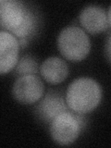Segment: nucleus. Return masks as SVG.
<instances>
[{
  "instance_id": "f257e3e1",
  "label": "nucleus",
  "mask_w": 111,
  "mask_h": 148,
  "mask_svg": "<svg viewBox=\"0 0 111 148\" xmlns=\"http://www.w3.org/2000/svg\"><path fill=\"white\" fill-rule=\"evenodd\" d=\"M102 99V88L94 79L82 77L69 85L66 102L72 112L86 114L98 106Z\"/></svg>"
},
{
  "instance_id": "f03ea898",
  "label": "nucleus",
  "mask_w": 111,
  "mask_h": 148,
  "mask_svg": "<svg viewBox=\"0 0 111 148\" xmlns=\"http://www.w3.org/2000/svg\"><path fill=\"white\" fill-rule=\"evenodd\" d=\"M57 44L60 54L71 61L84 59L91 50L89 37L82 29L76 26H68L61 30Z\"/></svg>"
},
{
  "instance_id": "7ed1b4c3",
  "label": "nucleus",
  "mask_w": 111,
  "mask_h": 148,
  "mask_svg": "<svg viewBox=\"0 0 111 148\" xmlns=\"http://www.w3.org/2000/svg\"><path fill=\"white\" fill-rule=\"evenodd\" d=\"M83 126L82 114L65 111L56 117L49 125L53 141L59 145H69L79 137Z\"/></svg>"
},
{
  "instance_id": "20e7f679",
  "label": "nucleus",
  "mask_w": 111,
  "mask_h": 148,
  "mask_svg": "<svg viewBox=\"0 0 111 148\" xmlns=\"http://www.w3.org/2000/svg\"><path fill=\"white\" fill-rule=\"evenodd\" d=\"M45 86L37 75L18 77L12 86V95L21 104L30 105L43 97Z\"/></svg>"
},
{
  "instance_id": "39448f33",
  "label": "nucleus",
  "mask_w": 111,
  "mask_h": 148,
  "mask_svg": "<svg viewBox=\"0 0 111 148\" xmlns=\"http://www.w3.org/2000/svg\"><path fill=\"white\" fill-rule=\"evenodd\" d=\"M30 8L18 0L0 1V25L3 31L13 32L24 22Z\"/></svg>"
},
{
  "instance_id": "423d86ee",
  "label": "nucleus",
  "mask_w": 111,
  "mask_h": 148,
  "mask_svg": "<svg viewBox=\"0 0 111 148\" xmlns=\"http://www.w3.org/2000/svg\"><path fill=\"white\" fill-rule=\"evenodd\" d=\"M69 106L61 95L56 92H48L35 106L34 113L40 121L51 123L52 120L65 111H68Z\"/></svg>"
},
{
  "instance_id": "0eeeda50",
  "label": "nucleus",
  "mask_w": 111,
  "mask_h": 148,
  "mask_svg": "<svg viewBox=\"0 0 111 148\" xmlns=\"http://www.w3.org/2000/svg\"><path fill=\"white\" fill-rule=\"evenodd\" d=\"M20 43L18 38L7 31L0 32V72L8 73L18 61Z\"/></svg>"
},
{
  "instance_id": "6e6552de",
  "label": "nucleus",
  "mask_w": 111,
  "mask_h": 148,
  "mask_svg": "<svg viewBox=\"0 0 111 148\" xmlns=\"http://www.w3.org/2000/svg\"><path fill=\"white\" fill-rule=\"evenodd\" d=\"M79 21L83 29L92 34L106 31L109 24L108 13L98 5H88L83 8L79 16Z\"/></svg>"
},
{
  "instance_id": "1a4fd4ad",
  "label": "nucleus",
  "mask_w": 111,
  "mask_h": 148,
  "mask_svg": "<svg viewBox=\"0 0 111 148\" xmlns=\"http://www.w3.org/2000/svg\"><path fill=\"white\" fill-rule=\"evenodd\" d=\"M43 79L50 84H58L69 75V66L65 60L58 57L46 58L40 66Z\"/></svg>"
},
{
  "instance_id": "9d476101",
  "label": "nucleus",
  "mask_w": 111,
  "mask_h": 148,
  "mask_svg": "<svg viewBox=\"0 0 111 148\" xmlns=\"http://www.w3.org/2000/svg\"><path fill=\"white\" fill-rule=\"evenodd\" d=\"M39 71L38 62L30 55H24L18 59L15 67V74L18 77L35 75Z\"/></svg>"
},
{
  "instance_id": "9b49d317",
  "label": "nucleus",
  "mask_w": 111,
  "mask_h": 148,
  "mask_svg": "<svg viewBox=\"0 0 111 148\" xmlns=\"http://www.w3.org/2000/svg\"><path fill=\"white\" fill-rule=\"evenodd\" d=\"M105 55L108 61L111 63V34L108 36L105 44Z\"/></svg>"
},
{
  "instance_id": "f8f14e48",
  "label": "nucleus",
  "mask_w": 111,
  "mask_h": 148,
  "mask_svg": "<svg viewBox=\"0 0 111 148\" xmlns=\"http://www.w3.org/2000/svg\"><path fill=\"white\" fill-rule=\"evenodd\" d=\"M108 23L111 25V6L109 7L108 11Z\"/></svg>"
}]
</instances>
